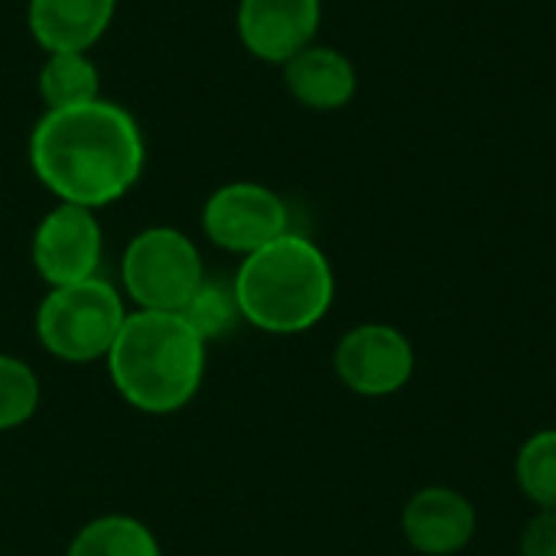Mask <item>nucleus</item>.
I'll return each instance as SVG.
<instances>
[{
  "label": "nucleus",
  "mask_w": 556,
  "mask_h": 556,
  "mask_svg": "<svg viewBox=\"0 0 556 556\" xmlns=\"http://www.w3.org/2000/svg\"><path fill=\"white\" fill-rule=\"evenodd\" d=\"M65 556H163L156 534L130 515H101L88 521Z\"/></svg>",
  "instance_id": "nucleus-14"
},
{
  "label": "nucleus",
  "mask_w": 556,
  "mask_h": 556,
  "mask_svg": "<svg viewBox=\"0 0 556 556\" xmlns=\"http://www.w3.org/2000/svg\"><path fill=\"white\" fill-rule=\"evenodd\" d=\"M515 479L534 508L556 511V427L538 430L525 440L515 459Z\"/></svg>",
  "instance_id": "nucleus-16"
},
{
  "label": "nucleus",
  "mask_w": 556,
  "mask_h": 556,
  "mask_svg": "<svg viewBox=\"0 0 556 556\" xmlns=\"http://www.w3.org/2000/svg\"><path fill=\"white\" fill-rule=\"evenodd\" d=\"M36 88L46 111H59L101 98V75L88 52H46Z\"/></svg>",
  "instance_id": "nucleus-13"
},
{
  "label": "nucleus",
  "mask_w": 556,
  "mask_h": 556,
  "mask_svg": "<svg viewBox=\"0 0 556 556\" xmlns=\"http://www.w3.org/2000/svg\"><path fill=\"white\" fill-rule=\"evenodd\" d=\"M179 316L205 345L215 339H225L238 323H244L231 280H215V277H205L199 283V290L189 296V303L179 309Z\"/></svg>",
  "instance_id": "nucleus-15"
},
{
  "label": "nucleus",
  "mask_w": 556,
  "mask_h": 556,
  "mask_svg": "<svg viewBox=\"0 0 556 556\" xmlns=\"http://www.w3.org/2000/svg\"><path fill=\"white\" fill-rule=\"evenodd\" d=\"M401 531L417 554L456 556L472 544L479 531V515L459 489L427 485L404 505Z\"/></svg>",
  "instance_id": "nucleus-10"
},
{
  "label": "nucleus",
  "mask_w": 556,
  "mask_h": 556,
  "mask_svg": "<svg viewBox=\"0 0 556 556\" xmlns=\"http://www.w3.org/2000/svg\"><path fill=\"white\" fill-rule=\"evenodd\" d=\"M117 0H29L26 26L46 52H88L111 26Z\"/></svg>",
  "instance_id": "nucleus-12"
},
{
  "label": "nucleus",
  "mask_w": 556,
  "mask_h": 556,
  "mask_svg": "<svg viewBox=\"0 0 556 556\" xmlns=\"http://www.w3.org/2000/svg\"><path fill=\"white\" fill-rule=\"evenodd\" d=\"M283 85L309 111H339L355 98L358 72L342 49L313 42L283 62Z\"/></svg>",
  "instance_id": "nucleus-11"
},
{
  "label": "nucleus",
  "mask_w": 556,
  "mask_h": 556,
  "mask_svg": "<svg viewBox=\"0 0 556 556\" xmlns=\"http://www.w3.org/2000/svg\"><path fill=\"white\" fill-rule=\"evenodd\" d=\"M127 313L124 293L104 277L49 287L36 309V339L59 362H104Z\"/></svg>",
  "instance_id": "nucleus-4"
},
{
  "label": "nucleus",
  "mask_w": 556,
  "mask_h": 556,
  "mask_svg": "<svg viewBox=\"0 0 556 556\" xmlns=\"http://www.w3.org/2000/svg\"><path fill=\"white\" fill-rule=\"evenodd\" d=\"M33 267L49 287L78 283L98 277L104 254V231L94 208L59 202L49 208L33 231Z\"/></svg>",
  "instance_id": "nucleus-8"
},
{
  "label": "nucleus",
  "mask_w": 556,
  "mask_h": 556,
  "mask_svg": "<svg viewBox=\"0 0 556 556\" xmlns=\"http://www.w3.org/2000/svg\"><path fill=\"white\" fill-rule=\"evenodd\" d=\"M336 378L358 397H391L414 378V342L391 323L352 326L332 352Z\"/></svg>",
  "instance_id": "nucleus-7"
},
{
  "label": "nucleus",
  "mask_w": 556,
  "mask_h": 556,
  "mask_svg": "<svg viewBox=\"0 0 556 556\" xmlns=\"http://www.w3.org/2000/svg\"><path fill=\"white\" fill-rule=\"evenodd\" d=\"M202 231L218 251L248 257L290 231V208L274 189L238 179L205 199Z\"/></svg>",
  "instance_id": "nucleus-6"
},
{
  "label": "nucleus",
  "mask_w": 556,
  "mask_h": 556,
  "mask_svg": "<svg viewBox=\"0 0 556 556\" xmlns=\"http://www.w3.org/2000/svg\"><path fill=\"white\" fill-rule=\"evenodd\" d=\"M208 345L179 313L130 309L104 365L114 391L143 414H176L202 388Z\"/></svg>",
  "instance_id": "nucleus-2"
},
{
  "label": "nucleus",
  "mask_w": 556,
  "mask_h": 556,
  "mask_svg": "<svg viewBox=\"0 0 556 556\" xmlns=\"http://www.w3.org/2000/svg\"><path fill=\"white\" fill-rule=\"evenodd\" d=\"M323 0H238L235 26L241 46L270 65L290 62L316 42Z\"/></svg>",
  "instance_id": "nucleus-9"
},
{
  "label": "nucleus",
  "mask_w": 556,
  "mask_h": 556,
  "mask_svg": "<svg viewBox=\"0 0 556 556\" xmlns=\"http://www.w3.org/2000/svg\"><path fill=\"white\" fill-rule=\"evenodd\" d=\"M42 384L29 362L0 352V433L26 427L39 410Z\"/></svg>",
  "instance_id": "nucleus-17"
},
{
  "label": "nucleus",
  "mask_w": 556,
  "mask_h": 556,
  "mask_svg": "<svg viewBox=\"0 0 556 556\" xmlns=\"http://www.w3.org/2000/svg\"><path fill=\"white\" fill-rule=\"evenodd\" d=\"M231 287L241 319L270 336L309 332L336 300V274L326 251L296 231L241 257Z\"/></svg>",
  "instance_id": "nucleus-3"
},
{
  "label": "nucleus",
  "mask_w": 556,
  "mask_h": 556,
  "mask_svg": "<svg viewBox=\"0 0 556 556\" xmlns=\"http://www.w3.org/2000/svg\"><path fill=\"white\" fill-rule=\"evenodd\" d=\"M147 163L143 134L130 111L108 98L46 111L29 134L36 179L68 205L104 208L124 199Z\"/></svg>",
  "instance_id": "nucleus-1"
},
{
  "label": "nucleus",
  "mask_w": 556,
  "mask_h": 556,
  "mask_svg": "<svg viewBox=\"0 0 556 556\" xmlns=\"http://www.w3.org/2000/svg\"><path fill=\"white\" fill-rule=\"evenodd\" d=\"M205 277L195 241L169 225L137 231L121 257V293L134 309L179 313Z\"/></svg>",
  "instance_id": "nucleus-5"
},
{
  "label": "nucleus",
  "mask_w": 556,
  "mask_h": 556,
  "mask_svg": "<svg viewBox=\"0 0 556 556\" xmlns=\"http://www.w3.org/2000/svg\"><path fill=\"white\" fill-rule=\"evenodd\" d=\"M518 554L556 556V511H551V508H538V511L531 515V521H528L525 531H521Z\"/></svg>",
  "instance_id": "nucleus-18"
}]
</instances>
